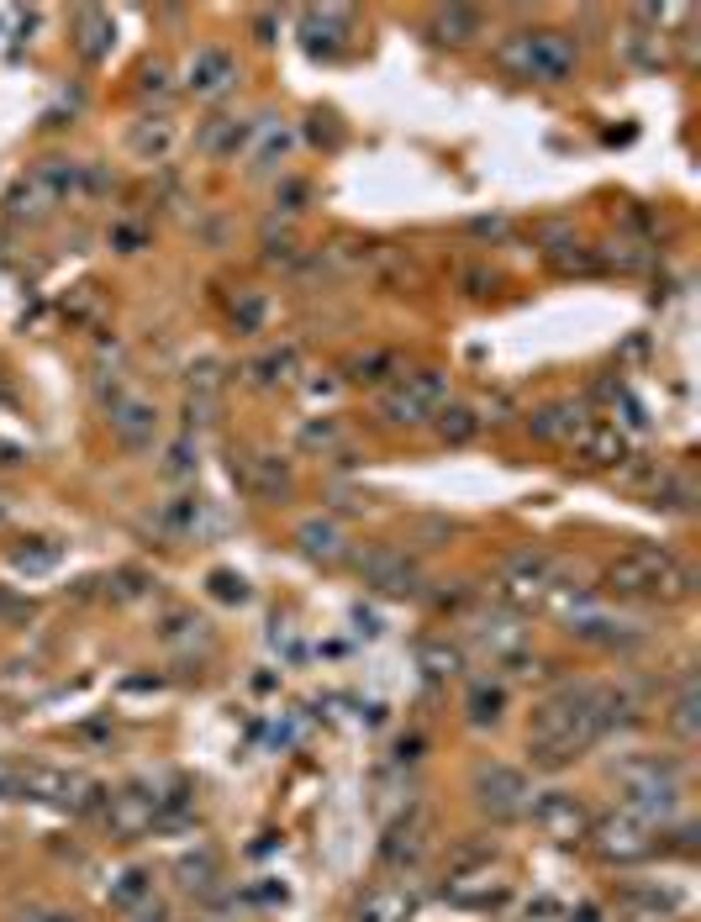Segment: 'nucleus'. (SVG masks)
<instances>
[{
	"instance_id": "9d476101",
	"label": "nucleus",
	"mask_w": 701,
	"mask_h": 922,
	"mask_svg": "<svg viewBox=\"0 0 701 922\" xmlns=\"http://www.w3.org/2000/svg\"><path fill=\"white\" fill-rule=\"evenodd\" d=\"M233 475H238V485H243L253 501H264V506L290 501V490H296V470H290L280 453H270V448H243V453L233 459Z\"/></svg>"
},
{
	"instance_id": "a18cd8bd",
	"label": "nucleus",
	"mask_w": 701,
	"mask_h": 922,
	"mask_svg": "<svg viewBox=\"0 0 701 922\" xmlns=\"http://www.w3.org/2000/svg\"><path fill=\"white\" fill-rule=\"evenodd\" d=\"M264 264L296 269V264H301V243L290 238V233H275V227H264Z\"/></svg>"
},
{
	"instance_id": "4d7b16f0",
	"label": "nucleus",
	"mask_w": 701,
	"mask_h": 922,
	"mask_svg": "<svg viewBox=\"0 0 701 922\" xmlns=\"http://www.w3.org/2000/svg\"><path fill=\"white\" fill-rule=\"evenodd\" d=\"M464 285H470V296H486L490 274H486V269H470V274H464Z\"/></svg>"
},
{
	"instance_id": "6e6d98bb",
	"label": "nucleus",
	"mask_w": 701,
	"mask_h": 922,
	"mask_svg": "<svg viewBox=\"0 0 701 922\" xmlns=\"http://www.w3.org/2000/svg\"><path fill=\"white\" fill-rule=\"evenodd\" d=\"M470 227H475L480 238H501V233H507V222H501V216H475Z\"/></svg>"
},
{
	"instance_id": "864d4df0",
	"label": "nucleus",
	"mask_w": 701,
	"mask_h": 922,
	"mask_svg": "<svg viewBox=\"0 0 701 922\" xmlns=\"http://www.w3.org/2000/svg\"><path fill=\"white\" fill-rule=\"evenodd\" d=\"M54 559H59V548H54V543H48V548H22V554H16V565H22V569H48Z\"/></svg>"
},
{
	"instance_id": "13d9d810",
	"label": "nucleus",
	"mask_w": 701,
	"mask_h": 922,
	"mask_svg": "<svg viewBox=\"0 0 701 922\" xmlns=\"http://www.w3.org/2000/svg\"><path fill=\"white\" fill-rule=\"evenodd\" d=\"M117 243H122L127 253H132V248H138V243H143V233H138V227H117Z\"/></svg>"
},
{
	"instance_id": "f3484780",
	"label": "nucleus",
	"mask_w": 701,
	"mask_h": 922,
	"mask_svg": "<svg viewBox=\"0 0 701 922\" xmlns=\"http://www.w3.org/2000/svg\"><path fill=\"white\" fill-rule=\"evenodd\" d=\"M233 85H238V59L227 48H195V59L185 63V90L201 101H216Z\"/></svg>"
},
{
	"instance_id": "09e8293b",
	"label": "nucleus",
	"mask_w": 701,
	"mask_h": 922,
	"mask_svg": "<svg viewBox=\"0 0 701 922\" xmlns=\"http://www.w3.org/2000/svg\"><path fill=\"white\" fill-rule=\"evenodd\" d=\"M138 90H143L148 101H164V95H169V69H164V63H148L143 80H138Z\"/></svg>"
},
{
	"instance_id": "79ce46f5",
	"label": "nucleus",
	"mask_w": 701,
	"mask_h": 922,
	"mask_svg": "<svg viewBox=\"0 0 701 922\" xmlns=\"http://www.w3.org/2000/svg\"><path fill=\"white\" fill-rule=\"evenodd\" d=\"M185 395L190 401H212L222 395V364L216 358H201V364H190V375H185Z\"/></svg>"
},
{
	"instance_id": "f257e3e1",
	"label": "nucleus",
	"mask_w": 701,
	"mask_h": 922,
	"mask_svg": "<svg viewBox=\"0 0 701 922\" xmlns=\"http://www.w3.org/2000/svg\"><path fill=\"white\" fill-rule=\"evenodd\" d=\"M607 738L602 717H596V685H559L554 696L538 701L533 728H527V754L544 770H565L585 748Z\"/></svg>"
},
{
	"instance_id": "6e6552de",
	"label": "nucleus",
	"mask_w": 701,
	"mask_h": 922,
	"mask_svg": "<svg viewBox=\"0 0 701 922\" xmlns=\"http://www.w3.org/2000/svg\"><path fill=\"white\" fill-rule=\"evenodd\" d=\"M565 580V559L549 554V548H518L507 569H501V595L507 601H544V595L559 591Z\"/></svg>"
},
{
	"instance_id": "7c9ffc66",
	"label": "nucleus",
	"mask_w": 701,
	"mask_h": 922,
	"mask_svg": "<svg viewBox=\"0 0 701 922\" xmlns=\"http://www.w3.org/2000/svg\"><path fill=\"white\" fill-rule=\"evenodd\" d=\"M175 875H180V886L190 896H216V886H222V864H216L212 849H201V854H185V860L175 864Z\"/></svg>"
},
{
	"instance_id": "cd10ccee",
	"label": "nucleus",
	"mask_w": 701,
	"mask_h": 922,
	"mask_svg": "<svg viewBox=\"0 0 701 922\" xmlns=\"http://www.w3.org/2000/svg\"><path fill=\"white\" fill-rule=\"evenodd\" d=\"M296 375H301V348H296V343L270 348L259 364H248V380H253V386H290Z\"/></svg>"
},
{
	"instance_id": "b1692460",
	"label": "nucleus",
	"mask_w": 701,
	"mask_h": 922,
	"mask_svg": "<svg viewBox=\"0 0 701 922\" xmlns=\"http://www.w3.org/2000/svg\"><path fill=\"white\" fill-rule=\"evenodd\" d=\"M412 912H417V896L396 891V886H380V891H369L365 901H359V912H354V918H359V922H406Z\"/></svg>"
},
{
	"instance_id": "de8ad7c7",
	"label": "nucleus",
	"mask_w": 701,
	"mask_h": 922,
	"mask_svg": "<svg viewBox=\"0 0 701 922\" xmlns=\"http://www.w3.org/2000/svg\"><path fill=\"white\" fill-rule=\"evenodd\" d=\"M195 438H175V444L164 448V475L169 480H185V475H195Z\"/></svg>"
},
{
	"instance_id": "ddd939ff",
	"label": "nucleus",
	"mask_w": 701,
	"mask_h": 922,
	"mask_svg": "<svg viewBox=\"0 0 701 922\" xmlns=\"http://www.w3.org/2000/svg\"><path fill=\"white\" fill-rule=\"evenodd\" d=\"M470 643H475V654H486L490 664H518L527 654V627L522 617H507V612H486V617H475L470 623Z\"/></svg>"
},
{
	"instance_id": "393cba45",
	"label": "nucleus",
	"mask_w": 701,
	"mask_h": 922,
	"mask_svg": "<svg viewBox=\"0 0 701 922\" xmlns=\"http://www.w3.org/2000/svg\"><path fill=\"white\" fill-rule=\"evenodd\" d=\"M5 206H11V216H16V222H43L48 211H59V201L48 196V185H43V179L27 175V179H16V185H11Z\"/></svg>"
},
{
	"instance_id": "2eb2a0df",
	"label": "nucleus",
	"mask_w": 701,
	"mask_h": 922,
	"mask_svg": "<svg viewBox=\"0 0 701 922\" xmlns=\"http://www.w3.org/2000/svg\"><path fill=\"white\" fill-rule=\"evenodd\" d=\"M111 433L127 448H148L158 438V406L148 395H138V390H117L111 395Z\"/></svg>"
},
{
	"instance_id": "aec40b11",
	"label": "nucleus",
	"mask_w": 701,
	"mask_h": 922,
	"mask_svg": "<svg viewBox=\"0 0 701 922\" xmlns=\"http://www.w3.org/2000/svg\"><path fill=\"white\" fill-rule=\"evenodd\" d=\"M106 823L127 838L148 834L153 823H158V796H153V791H122V796H111V806H106Z\"/></svg>"
},
{
	"instance_id": "6ab92c4d",
	"label": "nucleus",
	"mask_w": 701,
	"mask_h": 922,
	"mask_svg": "<svg viewBox=\"0 0 701 922\" xmlns=\"http://www.w3.org/2000/svg\"><path fill=\"white\" fill-rule=\"evenodd\" d=\"M296 543H301L306 559H317V565L348 559V533H343L337 517H306L301 528H296Z\"/></svg>"
},
{
	"instance_id": "39448f33",
	"label": "nucleus",
	"mask_w": 701,
	"mask_h": 922,
	"mask_svg": "<svg viewBox=\"0 0 701 922\" xmlns=\"http://www.w3.org/2000/svg\"><path fill=\"white\" fill-rule=\"evenodd\" d=\"M443 401H449V380L438 369H417V375H401L396 386L380 390V422L385 427H423Z\"/></svg>"
},
{
	"instance_id": "a19ab883",
	"label": "nucleus",
	"mask_w": 701,
	"mask_h": 922,
	"mask_svg": "<svg viewBox=\"0 0 701 922\" xmlns=\"http://www.w3.org/2000/svg\"><path fill=\"white\" fill-rule=\"evenodd\" d=\"M464 707H470V722H475V728H496V722H501V707H507V696H501V685H475V690H470V701H464Z\"/></svg>"
},
{
	"instance_id": "4c0bfd02",
	"label": "nucleus",
	"mask_w": 701,
	"mask_h": 922,
	"mask_svg": "<svg viewBox=\"0 0 701 922\" xmlns=\"http://www.w3.org/2000/svg\"><path fill=\"white\" fill-rule=\"evenodd\" d=\"M697 707H701V696H697V675L686 670V681H680V696H675V707H670V728L691 744L701 728H697Z\"/></svg>"
},
{
	"instance_id": "49530a36",
	"label": "nucleus",
	"mask_w": 701,
	"mask_h": 922,
	"mask_svg": "<svg viewBox=\"0 0 701 922\" xmlns=\"http://www.w3.org/2000/svg\"><path fill=\"white\" fill-rule=\"evenodd\" d=\"M490 860H496V843H459L449 870L454 875H480V870H490Z\"/></svg>"
},
{
	"instance_id": "72a5a7b5",
	"label": "nucleus",
	"mask_w": 701,
	"mask_h": 922,
	"mask_svg": "<svg viewBox=\"0 0 701 922\" xmlns=\"http://www.w3.org/2000/svg\"><path fill=\"white\" fill-rule=\"evenodd\" d=\"M111 37H117V22H111V11H80V54L85 59H106V48H111Z\"/></svg>"
},
{
	"instance_id": "3c124183",
	"label": "nucleus",
	"mask_w": 701,
	"mask_h": 922,
	"mask_svg": "<svg viewBox=\"0 0 701 922\" xmlns=\"http://www.w3.org/2000/svg\"><path fill=\"white\" fill-rule=\"evenodd\" d=\"M22 796V765L0 759V802H16Z\"/></svg>"
},
{
	"instance_id": "e433bc0d",
	"label": "nucleus",
	"mask_w": 701,
	"mask_h": 922,
	"mask_svg": "<svg viewBox=\"0 0 701 922\" xmlns=\"http://www.w3.org/2000/svg\"><path fill=\"white\" fill-rule=\"evenodd\" d=\"M391 369H396L391 348H359V354L348 358V380H359V386H380Z\"/></svg>"
},
{
	"instance_id": "c9c22d12",
	"label": "nucleus",
	"mask_w": 701,
	"mask_h": 922,
	"mask_svg": "<svg viewBox=\"0 0 701 922\" xmlns=\"http://www.w3.org/2000/svg\"><path fill=\"white\" fill-rule=\"evenodd\" d=\"M417 659H423V670L432 681H454L459 670H464V654H459L449 638H427L423 649H417Z\"/></svg>"
},
{
	"instance_id": "bb28decb",
	"label": "nucleus",
	"mask_w": 701,
	"mask_h": 922,
	"mask_svg": "<svg viewBox=\"0 0 701 922\" xmlns=\"http://www.w3.org/2000/svg\"><path fill=\"white\" fill-rule=\"evenodd\" d=\"M432 433L443 438V444H470L475 433H480V412L475 406H464V401H443L438 412H432Z\"/></svg>"
},
{
	"instance_id": "603ef678",
	"label": "nucleus",
	"mask_w": 701,
	"mask_h": 922,
	"mask_svg": "<svg viewBox=\"0 0 701 922\" xmlns=\"http://www.w3.org/2000/svg\"><path fill=\"white\" fill-rule=\"evenodd\" d=\"M95 306H100L95 285H80V291H74V300H69V317H74V322H85V317H95Z\"/></svg>"
},
{
	"instance_id": "37998d69",
	"label": "nucleus",
	"mask_w": 701,
	"mask_h": 922,
	"mask_svg": "<svg viewBox=\"0 0 701 922\" xmlns=\"http://www.w3.org/2000/svg\"><path fill=\"white\" fill-rule=\"evenodd\" d=\"M290 149H296V132H290V127H270L264 143L253 149V169H275V164H285Z\"/></svg>"
},
{
	"instance_id": "5701e85b",
	"label": "nucleus",
	"mask_w": 701,
	"mask_h": 922,
	"mask_svg": "<svg viewBox=\"0 0 701 922\" xmlns=\"http://www.w3.org/2000/svg\"><path fill=\"white\" fill-rule=\"evenodd\" d=\"M175 149H180V127L169 117H148L132 127V153H138L143 164H164Z\"/></svg>"
},
{
	"instance_id": "c03bdc74",
	"label": "nucleus",
	"mask_w": 701,
	"mask_h": 922,
	"mask_svg": "<svg viewBox=\"0 0 701 922\" xmlns=\"http://www.w3.org/2000/svg\"><path fill=\"white\" fill-rule=\"evenodd\" d=\"M158 522H164L169 533H195V528H201V501H195V496H180V501H169L158 511Z\"/></svg>"
},
{
	"instance_id": "423d86ee",
	"label": "nucleus",
	"mask_w": 701,
	"mask_h": 922,
	"mask_svg": "<svg viewBox=\"0 0 701 922\" xmlns=\"http://www.w3.org/2000/svg\"><path fill=\"white\" fill-rule=\"evenodd\" d=\"M22 796L32 802H54V806H69V812H91L100 806V785H95L91 775L80 770H59V765H27L22 770Z\"/></svg>"
},
{
	"instance_id": "9b49d317",
	"label": "nucleus",
	"mask_w": 701,
	"mask_h": 922,
	"mask_svg": "<svg viewBox=\"0 0 701 922\" xmlns=\"http://www.w3.org/2000/svg\"><path fill=\"white\" fill-rule=\"evenodd\" d=\"M354 569H359V580L375 586V591L385 595H417L423 591V569L412 554H401L391 543H375V548H359L354 554Z\"/></svg>"
},
{
	"instance_id": "4468645a",
	"label": "nucleus",
	"mask_w": 701,
	"mask_h": 922,
	"mask_svg": "<svg viewBox=\"0 0 701 922\" xmlns=\"http://www.w3.org/2000/svg\"><path fill=\"white\" fill-rule=\"evenodd\" d=\"M427 849H432V817H427L423 806H406V817L391 823V838H385V864L391 870H417L427 860Z\"/></svg>"
},
{
	"instance_id": "ea45409f",
	"label": "nucleus",
	"mask_w": 701,
	"mask_h": 922,
	"mask_svg": "<svg viewBox=\"0 0 701 922\" xmlns=\"http://www.w3.org/2000/svg\"><path fill=\"white\" fill-rule=\"evenodd\" d=\"M227 311H233L238 332H259L264 322H270V296H264V291H238Z\"/></svg>"
},
{
	"instance_id": "2f4dec72",
	"label": "nucleus",
	"mask_w": 701,
	"mask_h": 922,
	"mask_svg": "<svg viewBox=\"0 0 701 922\" xmlns=\"http://www.w3.org/2000/svg\"><path fill=\"white\" fill-rule=\"evenodd\" d=\"M343 27H348V11H337V5H328V11H301V32H306V48H311V54H333Z\"/></svg>"
},
{
	"instance_id": "58836bf2",
	"label": "nucleus",
	"mask_w": 701,
	"mask_h": 922,
	"mask_svg": "<svg viewBox=\"0 0 701 922\" xmlns=\"http://www.w3.org/2000/svg\"><path fill=\"white\" fill-rule=\"evenodd\" d=\"M148 896H153V875H148V870H138V864H127L122 875L111 880V901H117L122 912H132V907H138V901H148Z\"/></svg>"
},
{
	"instance_id": "a211bd4d",
	"label": "nucleus",
	"mask_w": 701,
	"mask_h": 922,
	"mask_svg": "<svg viewBox=\"0 0 701 922\" xmlns=\"http://www.w3.org/2000/svg\"><path fill=\"white\" fill-rule=\"evenodd\" d=\"M570 448H575V459H585L591 470H617V464L628 459V433H622L617 422L591 417L575 438H570Z\"/></svg>"
},
{
	"instance_id": "a878e982",
	"label": "nucleus",
	"mask_w": 701,
	"mask_h": 922,
	"mask_svg": "<svg viewBox=\"0 0 701 922\" xmlns=\"http://www.w3.org/2000/svg\"><path fill=\"white\" fill-rule=\"evenodd\" d=\"M259 132V121H238V117H216L206 121V132H201V149L216 153V158H233L238 149H248V138Z\"/></svg>"
},
{
	"instance_id": "4be33fe9",
	"label": "nucleus",
	"mask_w": 701,
	"mask_h": 922,
	"mask_svg": "<svg viewBox=\"0 0 701 922\" xmlns=\"http://www.w3.org/2000/svg\"><path fill=\"white\" fill-rule=\"evenodd\" d=\"M432 37L464 48V43L486 37V11H475V5H443V11H432Z\"/></svg>"
},
{
	"instance_id": "f8f14e48",
	"label": "nucleus",
	"mask_w": 701,
	"mask_h": 922,
	"mask_svg": "<svg viewBox=\"0 0 701 922\" xmlns=\"http://www.w3.org/2000/svg\"><path fill=\"white\" fill-rule=\"evenodd\" d=\"M591 843L607 864H639L654 854V828L628 817V812H611L602 823H591Z\"/></svg>"
},
{
	"instance_id": "f704fd0d",
	"label": "nucleus",
	"mask_w": 701,
	"mask_h": 922,
	"mask_svg": "<svg viewBox=\"0 0 701 922\" xmlns=\"http://www.w3.org/2000/svg\"><path fill=\"white\" fill-rule=\"evenodd\" d=\"M670 464H660L654 453H628L622 464H617V485H628V490H643V496H654V485L665 480Z\"/></svg>"
},
{
	"instance_id": "473e14b6",
	"label": "nucleus",
	"mask_w": 701,
	"mask_h": 922,
	"mask_svg": "<svg viewBox=\"0 0 701 922\" xmlns=\"http://www.w3.org/2000/svg\"><path fill=\"white\" fill-rule=\"evenodd\" d=\"M301 448H306V453H322V459L348 453V427H343L337 417H311L301 427Z\"/></svg>"
},
{
	"instance_id": "c756f323",
	"label": "nucleus",
	"mask_w": 701,
	"mask_h": 922,
	"mask_svg": "<svg viewBox=\"0 0 701 922\" xmlns=\"http://www.w3.org/2000/svg\"><path fill=\"white\" fill-rule=\"evenodd\" d=\"M449 901H459V907H501V901H507V886L490 880V870H480V875H454V880H449Z\"/></svg>"
},
{
	"instance_id": "dca6fc26",
	"label": "nucleus",
	"mask_w": 701,
	"mask_h": 922,
	"mask_svg": "<svg viewBox=\"0 0 701 922\" xmlns=\"http://www.w3.org/2000/svg\"><path fill=\"white\" fill-rule=\"evenodd\" d=\"M527 812H533V823L549 838H559V843H575V838L591 834V817H585L580 796H570V791H549V796H538Z\"/></svg>"
},
{
	"instance_id": "5fc2aeb1",
	"label": "nucleus",
	"mask_w": 701,
	"mask_h": 922,
	"mask_svg": "<svg viewBox=\"0 0 701 922\" xmlns=\"http://www.w3.org/2000/svg\"><path fill=\"white\" fill-rule=\"evenodd\" d=\"M132 918L138 922H169V907H164V901H138V907H132Z\"/></svg>"
},
{
	"instance_id": "f03ea898",
	"label": "nucleus",
	"mask_w": 701,
	"mask_h": 922,
	"mask_svg": "<svg viewBox=\"0 0 701 922\" xmlns=\"http://www.w3.org/2000/svg\"><path fill=\"white\" fill-rule=\"evenodd\" d=\"M611 780L622 791V812L649 823V828L670 823L675 806H680V765L670 754H622L611 765Z\"/></svg>"
},
{
	"instance_id": "20e7f679",
	"label": "nucleus",
	"mask_w": 701,
	"mask_h": 922,
	"mask_svg": "<svg viewBox=\"0 0 701 922\" xmlns=\"http://www.w3.org/2000/svg\"><path fill=\"white\" fill-rule=\"evenodd\" d=\"M501 63L522 74V80H538V85H565L575 74L580 48L570 32H512L501 43Z\"/></svg>"
},
{
	"instance_id": "412c9836",
	"label": "nucleus",
	"mask_w": 701,
	"mask_h": 922,
	"mask_svg": "<svg viewBox=\"0 0 701 922\" xmlns=\"http://www.w3.org/2000/svg\"><path fill=\"white\" fill-rule=\"evenodd\" d=\"M585 422H591V412H585L580 401H549V406H538V412H533V433H538L544 444H565V448H570V438H575Z\"/></svg>"
},
{
	"instance_id": "8fccbe9b",
	"label": "nucleus",
	"mask_w": 701,
	"mask_h": 922,
	"mask_svg": "<svg viewBox=\"0 0 701 922\" xmlns=\"http://www.w3.org/2000/svg\"><path fill=\"white\" fill-rule=\"evenodd\" d=\"M212 591L222 595V601H243L248 586H243V575H233V569H216V575H212Z\"/></svg>"
},
{
	"instance_id": "7ed1b4c3",
	"label": "nucleus",
	"mask_w": 701,
	"mask_h": 922,
	"mask_svg": "<svg viewBox=\"0 0 701 922\" xmlns=\"http://www.w3.org/2000/svg\"><path fill=\"white\" fill-rule=\"evenodd\" d=\"M607 591L633 601H686L697 591V575L665 548H628L607 565Z\"/></svg>"
},
{
	"instance_id": "c85d7f7f",
	"label": "nucleus",
	"mask_w": 701,
	"mask_h": 922,
	"mask_svg": "<svg viewBox=\"0 0 701 922\" xmlns=\"http://www.w3.org/2000/svg\"><path fill=\"white\" fill-rule=\"evenodd\" d=\"M158 638L169 643V649H201V643H212V627L206 617H195V612H164V623H158Z\"/></svg>"
},
{
	"instance_id": "1a4fd4ad",
	"label": "nucleus",
	"mask_w": 701,
	"mask_h": 922,
	"mask_svg": "<svg viewBox=\"0 0 701 922\" xmlns=\"http://www.w3.org/2000/svg\"><path fill=\"white\" fill-rule=\"evenodd\" d=\"M475 806H480L486 817H496V823L527 817L533 785H527V775L512 770V765H480V770H475Z\"/></svg>"
},
{
	"instance_id": "0eeeda50",
	"label": "nucleus",
	"mask_w": 701,
	"mask_h": 922,
	"mask_svg": "<svg viewBox=\"0 0 701 922\" xmlns=\"http://www.w3.org/2000/svg\"><path fill=\"white\" fill-rule=\"evenodd\" d=\"M565 627L575 633L580 643H602V649H633V643L649 638L643 623L617 617L611 606H596V601H565Z\"/></svg>"
}]
</instances>
